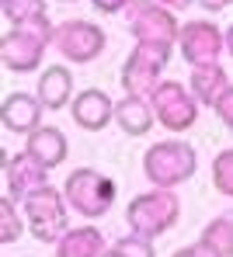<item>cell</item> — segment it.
<instances>
[{
  "label": "cell",
  "instance_id": "cell-1",
  "mask_svg": "<svg viewBox=\"0 0 233 257\" xmlns=\"http://www.w3.org/2000/svg\"><path fill=\"white\" fill-rule=\"evenodd\" d=\"M56 39V25L49 14H35L21 25H11L0 35V63L11 73H35L42 70L46 49Z\"/></svg>",
  "mask_w": 233,
  "mask_h": 257
},
{
  "label": "cell",
  "instance_id": "cell-2",
  "mask_svg": "<svg viewBox=\"0 0 233 257\" xmlns=\"http://www.w3.org/2000/svg\"><path fill=\"white\" fill-rule=\"evenodd\" d=\"M198 171V153L185 139H160L143 153V174L153 188H181Z\"/></svg>",
  "mask_w": 233,
  "mask_h": 257
},
{
  "label": "cell",
  "instance_id": "cell-3",
  "mask_svg": "<svg viewBox=\"0 0 233 257\" xmlns=\"http://www.w3.org/2000/svg\"><path fill=\"white\" fill-rule=\"evenodd\" d=\"M21 212L28 219V233L42 243H59V236L70 229V205L66 195L52 184H42L35 191H28L21 202Z\"/></svg>",
  "mask_w": 233,
  "mask_h": 257
},
{
  "label": "cell",
  "instance_id": "cell-4",
  "mask_svg": "<svg viewBox=\"0 0 233 257\" xmlns=\"http://www.w3.org/2000/svg\"><path fill=\"white\" fill-rule=\"evenodd\" d=\"M178 219H181V198L171 188H150V191L136 195L129 202V209H126L129 229L140 233V236H150V240H157L167 229H174Z\"/></svg>",
  "mask_w": 233,
  "mask_h": 257
},
{
  "label": "cell",
  "instance_id": "cell-5",
  "mask_svg": "<svg viewBox=\"0 0 233 257\" xmlns=\"http://www.w3.org/2000/svg\"><path fill=\"white\" fill-rule=\"evenodd\" d=\"M63 195H66L70 212H80L84 219H101V215H108V209L115 205L119 184L108 174L94 171V167H77V171H70V177L63 181Z\"/></svg>",
  "mask_w": 233,
  "mask_h": 257
},
{
  "label": "cell",
  "instance_id": "cell-6",
  "mask_svg": "<svg viewBox=\"0 0 233 257\" xmlns=\"http://www.w3.org/2000/svg\"><path fill=\"white\" fill-rule=\"evenodd\" d=\"M126 18H129V35L136 39V45H157V49L178 45L181 25H178L171 7H164L157 0H136L126 11Z\"/></svg>",
  "mask_w": 233,
  "mask_h": 257
},
{
  "label": "cell",
  "instance_id": "cell-7",
  "mask_svg": "<svg viewBox=\"0 0 233 257\" xmlns=\"http://www.w3.org/2000/svg\"><path fill=\"white\" fill-rule=\"evenodd\" d=\"M52 49H56L66 63L87 66L94 59H101V52L108 49V35H104L101 25H94L87 18H70V21H59V25H56Z\"/></svg>",
  "mask_w": 233,
  "mask_h": 257
},
{
  "label": "cell",
  "instance_id": "cell-8",
  "mask_svg": "<svg viewBox=\"0 0 233 257\" xmlns=\"http://www.w3.org/2000/svg\"><path fill=\"white\" fill-rule=\"evenodd\" d=\"M174 49H157V45H136L126 63H122V90L126 94H136V97H150L157 87L164 84V70L171 63Z\"/></svg>",
  "mask_w": 233,
  "mask_h": 257
},
{
  "label": "cell",
  "instance_id": "cell-9",
  "mask_svg": "<svg viewBox=\"0 0 233 257\" xmlns=\"http://www.w3.org/2000/svg\"><path fill=\"white\" fill-rule=\"evenodd\" d=\"M150 104H153L157 125L171 128V132H188V128L198 122V108H202L195 101V94L181 80H164V84L150 94Z\"/></svg>",
  "mask_w": 233,
  "mask_h": 257
},
{
  "label": "cell",
  "instance_id": "cell-10",
  "mask_svg": "<svg viewBox=\"0 0 233 257\" xmlns=\"http://www.w3.org/2000/svg\"><path fill=\"white\" fill-rule=\"evenodd\" d=\"M178 49L185 56V63L195 66H212L219 63V56L226 52V32H219L212 21L198 18V21H188L181 25V35H178Z\"/></svg>",
  "mask_w": 233,
  "mask_h": 257
},
{
  "label": "cell",
  "instance_id": "cell-11",
  "mask_svg": "<svg viewBox=\"0 0 233 257\" xmlns=\"http://www.w3.org/2000/svg\"><path fill=\"white\" fill-rule=\"evenodd\" d=\"M0 164H4V184H7L4 195H11L14 202H21L28 191L49 184V171L28 153V150H21V153H4Z\"/></svg>",
  "mask_w": 233,
  "mask_h": 257
},
{
  "label": "cell",
  "instance_id": "cell-12",
  "mask_svg": "<svg viewBox=\"0 0 233 257\" xmlns=\"http://www.w3.org/2000/svg\"><path fill=\"white\" fill-rule=\"evenodd\" d=\"M42 115H46V104L39 101V94L11 90L0 101V122H4L7 132H14V136H32L35 128L42 125Z\"/></svg>",
  "mask_w": 233,
  "mask_h": 257
},
{
  "label": "cell",
  "instance_id": "cell-13",
  "mask_svg": "<svg viewBox=\"0 0 233 257\" xmlns=\"http://www.w3.org/2000/svg\"><path fill=\"white\" fill-rule=\"evenodd\" d=\"M70 115L84 132H101L108 122H115V97L101 87H84L70 101Z\"/></svg>",
  "mask_w": 233,
  "mask_h": 257
},
{
  "label": "cell",
  "instance_id": "cell-14",
  "mask_svg": "<svg viewBox=\"0 0 233 257\" xmlns=\"http://www.w3.org/2000/svg\"><path fill=\"white\" fill-rule=\"evenodd\" d=\"M25 150H28L46 171L59 167V164L70 157V143H66L63 128H56V125H39L32 136H25Z\"/></svg>",
  "mask_w": 233,
  "mask_h": 257
},
{
  "label": "cell",
  "instance_id": "cell-15",
  "mask_svg": "<svg viewBox=\"0 0 233 257\" xmlns=\"http://www.w3.org/2000/svg\"><path fill=\"white\" fill-rule=\"evenodd\" d=\"M35 94L39 101L46 104V111H59V108H70L73 101V73L59 63L46 66L39 73V84H35Z\"/></svg>",
  "mask_w": 233,
  "mask_h": 257
},
{
  "label": "cell",
  "instance_id": "cell-16",
  "mask_svg": "<svg viewBox=\"0 0 233 257\" xmlns=\"http://www.w3.org/2000/svg\"><path fill=\"white\" fill-rule=\"evenodd\" d=\"M115 125L122 128L126 136H146L150 128L157 125V115H153L150 97L126 94L122 101H115Z\"/></svg>",
  "mask_w": 233,
  "mask_h": 257
},
{
  "label": "cell",
  "instance_id": "cell-17",
  "mask_svg": "<svg viewBox=\"0 0 233 257\" xmlns=\"http://www.w3.org/2000/svg\"><path fill=\"white\" fill-rule=\"evenodd\" d=\"M104 250L108 240L97 226H70L56 243V257H101Z\"/></svg>",
  "mask_w": 233,
  "mask_h": 257
},
{
  "label": "cell",
  "instance_id": "cell-18",
  "mask_svg": "<svg viewBox=\"0 0 233 257\" xmlns=\"http://www.w3.org/2000/svg\"><path fill=\"white\" fill-rule=\"evenodd\" d=\"M226 87H230V73L223 70V63L195 66V70H191V80H188V90H191L195 101L205 104V108H216V101L223 97Z\"/></svg>",
  "mask_w": 233,
  "mask_h": 257
},
{
  "label": "cell",
  "instance_id": "cell-19",
  "mask_svg": "<svg viewBox=\"0 0 233 257\" xmlns=\"http://www.w3.org/2000/svg\"><path fill=\"white\" fill-rule=\"evenodd\" d=\"M202 240L212 243L223 257H233V209L219 212L216 219H209L205 229H202Z\"/></svg>",
  "mask_w": 233,
  "mask_h": 257
},
{
  "label": "cell",
  "instance_id": "cell-20",
  "mask_svg": "<svg viewBox=\"0 0 233 257\" xmlns=\"http://www.w3.org/2000/svg\"><path fill=\"white\" fill-rule=\"evenodd\" d=\"M25 226H28V219L21 212V205L11 195H4L0 198V243H18Z\"/></svg>",
  "mask_w": 233,
  "mask_h": 257
},
{
  "label": "cell",
  "instance_id": "cell-21",
  "mask_svg": "<svg viewBox=\"0 0 233 257\" xmlns=\"http://www.w3.org/2000/svg\"><path fill=\"white\" fill-rule=\"evenodd\" d=\"M212 188L223 198H233V146L219 150L212 157Z\"/></svg>",
  "mask_w": 233,
  "mask_h": 257
},
{
  "label": "cell",
  "instance_id": "cell-22",
  "mask_svg": "<svg viewBox=\"0 0 233 257\" xmlns=\"http://www.w3.org/2000/svg\"><path fill=\"white\" fill-rule=\"evenodd\" d=\"M0 14L7 25H21L35 14H46V0H0Z\"/></svg>",
  "mask_w": 233,
  "mask_h": 257
},
{
  "label": "cell",
  "instance_id": "cell-23",
  "mask_svg": "<svg viewBox=\"0 0 233 257\" xmlns=\"http://www.w3.org/2000/svg\"><path fill=\"white\" fill-rule=\"evenodd\" d=\"M111 247H115L122 257H157V250H153V240H150V236H140V233L119 236Z\"/></svg>",
  "mask_w": 233,
  "mask_h": 257
},
{
  "label": "cell",
  "instance_id": "cell-24",
  "mask_svg": "<svg viewBox=\"0 0 233 257\" xmlns=\"http://www.w3.org/2000/svg\"><path fill=\"white\" fill-rule=\"evenodd\" d=\"M171 257H223V254H219L212 243H205V240L198 236L195 243H188V247H181V250H174Z\"/></svg>",
  "mask_w": 233,
  "mask_h": 257
},
{
  "label": "cell",
  "instance_id": "cell-25",
  "mask_svg": "<svg viewBox=\"0 0 233 257\" xmlns=\"http://www.w3.org/2000/svg\"><path fill=\"white\" fill-rule=\"evenodd\" d=\"M216 115H219V122L233 132V84L223 90V97L216 101Z\"/></svg>",
  "mask_w": 233,
  "mask_h": 257
},
{
  "label": "cell",
  "instance_id": "cell-26",
  "mask_svg": "<svg viewBox=\"0 0 233 257\" xmlns=\"http://www.w3.org/2000/svg\"><path fill=\"white\" fill-rule=\"evenodd\" d=\"M94 11H101V14H126L136 0H91Z\"/></svg>",
  "mask_w": 233,
  "mask_h": 257
},
{
  "label": "cell",
  "instance_id": "cell-27",
  "mask_svg": "<svg viewBox=\"0 0 233 257\" xmlns=\"http://www.w3.org/2000/svg\"><path fill=\"white\" fill-rule=\"evenodd\" d=\"M202 11H226V7H233V0H195Z\"/></svg>",
  "mask_w": 233,
  "mask_h": 257
},
{
  "label": "cell",
  "instance_id": "cell-28",
  "mask_svg": "<svg viewBox=\"0 0 233 257\" xmlns=\"http://www.w3.org/2000/svg\"><path fill=\"white\" fill-rule=\"evenodd\" d=\"M157 4H164V7H171V11H181V7L195 4V0H157Z\"/></svg>",
  "mask_w": 233,
  "mask_h": 257
},
{
  "label": "cell",
  "instance_id": "cell-29",
  "mask_svg": "<svg viewBox=\"0 0 233 257\" xmlns=\"http://www.w3.org/2000/svg\"><path fill=\"white\" fill-rule=\"evenodd\" d=\"M226 52H230V56H233V25H230V28H226Z\"/></svg>",
  "mask_w": 233,
  "mask_h": 257
},
{
  "label": "cell",
  "instance_id": "cell-30",
  "mask_svg": "<svg viewBox=\"0 0 233 257\" xmlns=\"http://www.w3.org/2000/svg\"><path fill=\"white\" fill-rule=\"evenodd\" d=\"M101 257H122V254H119L115 247H108V250H104V254H101Z\"/></svg>",
  "mask_w": 233,
  "mask_h": 257
},
{
  "label": "cell",
  "instance_id": "cell-31",
  "mask_svg": "<svg viewBox=\"0 0 233 257\" xmlns=\"http://www.w3.org/2000/svg\"><path fill=\"white\" fill-rule=\"evenodd\" d=\"M59 4H77V0H59Z\"/></svg>",
  "mask_w": 233,
  "mask_h": 257
}]
</instances>
